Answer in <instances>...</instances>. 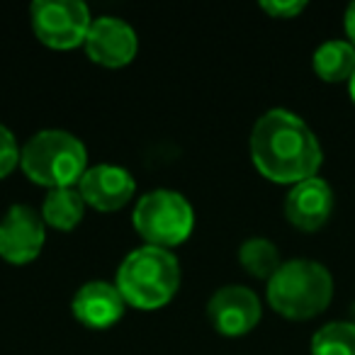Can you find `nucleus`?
I'll return each instance as SVG.
<instances>
[{"instance_id": "1", "label": "nucleus", "mask_w": 355, "mask_h": 355, "mask_svg": "<svg viewBox=\"0 0 355 355\" xmlns=\"http://www.w3.org/2000/svg\"><path fill=\"white\" fill-rule=\"evenodd\" d=\"M251 158L263 178L272 183L297 185L316 178L321 146L304 119L287 110H270L253 124Z\"/></svg>"}, {"instance_id": "2", "label": "nucleus", "mask_w": 355, "mask_h": 355, "mask_svg": "<svg viewBox=\"0 0 355 355\" xmlns=\"http://www.w3.org/2000/svg\"><path fill=\"white\" fill-rule=\"evenodd\" d=\"M334 297V277L316 261H287L268 280V302L280 316L306 321L326 311Z\"/></svg>"}, {"instance_id": "3", "label": "nucleus", "mask_w": 355, "mask_h": 355, "mask_svg": "<svg viewBox=\"0 0 355 355\" xmlns=\"http://www.w3.org/2000/svg\"><path fill=\"white\" fill-rule=\"evenodd\" d=\"M20 166L32 183L44 188H73L88 171V153L78 137L64 129H44L22 146Z\"/></svg>"}, {"instance_id": "4", "label": "nucleus", "mask_w": 355, "mask_h": 355, "mask_svg": "<svg viewBox=\"0 0 355 355\" xmlns=\"http://www.w3.org/2000/svg\"><path fill=\"white\" fill-rule=\"evenodd\" d=\"M180 287V263L166 248L141 246L122 261L117 290L137 309H158L175 297Z\"/></svg>"}, {"instance_id": "5", "label": "nucleus", "mask_w": 355, "mask_h": 355, "mask_svg": "<svg viewBox=\"0 0 355 355\" xmlns=\"http://www.w3.org/2000/svg\"><path fill=\"white\" fill-rule=\"evenodd\" d=\"M132 222L146 246L168 251L193 234L195 212L193 205L175 190H153L137 202Z\"/></svg>"}, {"instance_id": "6", "label": "nucleus", "mask_w": 355, "mask_h": 355, "mask_svg": "<svg viewBox=\"0 0 355 355\" xmlns=\"http://www.w3.org/2000/svg\"><path fill=\"white\" fill-rule=\"evenodd\" d=\"M30 17L37 40L61 51L85 44L93 25L88 8L80 0H37L30 8Z\"/></svg>"}, {"instance_id": "7", "label": "nucleus", "mask_w": 355, "mask_h": 355, "mask_svg": "<svg viewBox=\"0 0 355 355\" xmlns=\"http://www.w3.org/2000/svg\"><path fill=\"white\" fill-rule=\"evenodd\" d=\"M44 219L27 205H12L0 219V256L8 263L35 261L44 248Z\"/></svg>"}, {"instance_id": "8", "label": "nucleus", "mask_w": 355, "mask_h": 355, "mask_svg": "<svg viewBox=\"0 0 355 355\" xmlns=\"http://www.w3.org/2000/svg\"><path fill=\"white\" fill-rule=\"evenodd\" d=\"M212 326L222 336H243L261 321V300L243 285H227L212 295L207 304Z\"/></svg>"}, {"instance_id": "9", "label": "nucleus", "mask_w": 355, "mask_h": 355, "mask_svg": "<svg viewBox=\"0 0 355 355\" xmlns=\"http://www.w3.org/2000/svg\"><path fill=\"white\" fill-rule=\"evenodd\" d=\"M139 40L132 25H127L119 17H98L93 20L85 37V51L100 66L107 69H119L127 66L137 56Z\"/></svg>"}, {"instance_id": "10", "label": "nucleus", "mask_w": 355, "mask_h": 355, "mask_svg": "<svg viewBox=\"0 0 355 355\" xmlns=\"http://www.w3.org/2000/svg\"><path fill=\"white\" fill-rule=\"evenodd\" d=\"M134 178L129 171L110 163H100L95 168H88L80 178L78 193L83 195L85 205H90L98 212H114L122 209L134 198Z\"/></svg>"}, {"instance_id": "11", "label": "nucleus", "mask_w": 355, "mask_h": 355, "mask_svg": "<svg viewBox=\"0 0 355 355\" xmlns=\"http://www.w3.org/2000/svg\"><path fill=\"white\" fill-rule=\"evenodd\" d=\"M334 212V190L321 178H309L292 185L285 200V217L302 232H316Z\"/></svg>"}, {"instance_id": "12", "label": "nucleus", "mask_w": 355, "mask_h": 355, "mask_svg": "<svg viewBox=\"0 0 355 355\" xmlns=\"http://www.w3.org/2000/svg\"><path fill=\"white\" fill-rule=\"evenodd\" d=\"M124 306H127V302H124L122 292L117 290V285H110L103 280L83 285L71 302L76 319L95 331L110 329L112 324H117L124 314Z\"/></svg>"}, {"instance_id": "13", "label": "nucleus", "mask_w": 355, "mask_h": 355, "mask_svg": "<svg viewBox=\"0 0 355 355\" xmlns=\"http://www.w3.org/2000/svg\"><path fill=\"white\" fill-rule=\"evenodd\" d=\"M314 73L326 83H343L355 73V46L345 40L324 42L314 51Z\"/></svg>"}, {"instance_id": "14", "label": "nucleus", "mask_w": 355, "mask_h": 355, "mask_svg": "<svg viewBox=\"0 0 355 355\" xmlns=\"http://www.w3.org/2000/svg\"><path fill=\"white\" fill-rule=\"evenodd\" d=\"M85 214V200L78 188H59L51 190L42 205V219L49 227L59 232H71L76 224H80Z\"/></svg>"}, {"instance_id": "15", "label": "nucleus", "mask_w": 355, "mask_h": 355, "mask_svg": "<svg viewBox=\"0 0 355 355\" xmlns=\"http://www.w3.org/2000/svg\"><path fill=\"white\" fill-rule=\"evenodd\" d=\"M239 261H241L243 270L248 275L258 277V280H270L282 266L280 251L268 239H248V241H243V246L239 248Z\"/></svg>"}, {"instance_id": "16", "label": "nucleus", "mask_w": 355, "mask_h": 355, "mask_svg": "<svg viewBox=\"0 0 355 355\" xmlns=\"http://www.w3.org/2000/svg\"><path fill=\"white\" fill-rule=\"evenodd\" d=\"M311 355H355V324L331 321L311 338Z\"/></svg>"}, {"instance_id": "17", "label": "nucleus", "mask_w": 355, "mask_h": 355, "mask_svg": "<svg viewBox=\"0 0 355 355\" xmlns=\"http://www.w3.org/2000/svg\"><path fill=\"white\" fill-rule=\"evenodd\" d=\"M20 153H22V148L17 146L12 132L0 124V178L10 175V173L15 171V166L20 163Z\"/></svg>"}, {"instance_id": "18", "label": "nucleus", "mask_w": 355, "mask_h": 355, "mask_svg": "<svg viewBox=\"0 0 355 355\" xmlns=\"http://www.w3.org/2000/svg\"><path fill=\"white\" fill-rule=\"evenodd\" d=\"M304 8V0H263L261 3V10L275 20H292V17L302 15Z\"/></svg>"}, {"instance_id": "19", "label": "nucleus", "mask_w": 355, "mask_h": 355, "mask_svg": "<svg viewBox=\"0 0 355 355\" xmlns=\"http://www.w3.org/2000/svg\"><path fill=\"white\" fill-rule=\"evenodd\" d=\"M343 25H345V35H348V42L355 46V3H350V6L345 8Z\"/></svg>"}, {"instance_id": "20", "label": "nucleus", "mask_w": 355, "mask_h": 355, "mask_svg": "<svg viewBox=\"0 0 355 355\" xmlns=\"http://www.w3.org/2000/svg\"><path fill=\"white\" fill-rule=\"evenodd\" d=\"M348 93H350V100H353V105H355V73L350 76V80H348Z\"/></svg>"}]
</instances>
